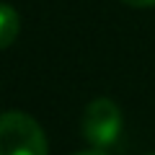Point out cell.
Masks as SVG:
<instances>
[{"mask_svg":"<svg viewBox=\"0 0 155 155\" xmlns=\"http://www.w3.org/2000/svg\"><path fill=\"white\" fill-rule=\"evenodd\" d=\"M0 155H49L44 129L23 111L0 114Z\"/></svg>","mask_w":155,"mask_h":155,"instance_id":"obj_1","label":"cell"},{"mask_svg":"<svg viewBox=\"0 0 155 155\" xmlns=\"http://www.w3.org/2000/svg\"><path fill=\"white\" fill-rule=\"evenodd\" d=\"M122 134V111L111 98H96L83 111V137L93 147H111Z\"/></svg>","mask_w":155,"mask_h":155,"instance_id":"obj_2","label":"cell"},{"mask_svg":"<svg viewBox=\"0 0 155 155\" xmlns=\"http://www.w3.org/2000/svg\"><path fill=\"white\" fill-rule=\"evenodd\" d=\"M18 28H21V18H18L16 8L8 3H0V49H5L16 41Z\"/></svg>","mask_w":155,"mask_h":155,"instance_id":"obj_3","label":"cell"},{"mask_svg":"<svg viewBox=\"0 0 155 155\" xmlns=\"http://www.w3.org/2000/svg\"><path fill=\"white\" fill-rule=\"evenodd\" d=\"M122 3H127L132 8H153L155 5V0H122Z\"/></svg>","mask_w":155,"mask_h":155,"instance_id":"obj_4","label":"cell"},{"mask_svg":"<svg viewBox=\"0 0 155 155\" xmlns=\"http://www.w3.org/2000/svg\"><path fill=\"white\" fill-rule=\"evenodd\" d=\"M78 155H109V153L101 150V147H96V150H85V153H78Z\"/></svg>","mask_w":155,"mask_h":155,"instance_id":"obj_5","label":"cell"}]
</instances>
